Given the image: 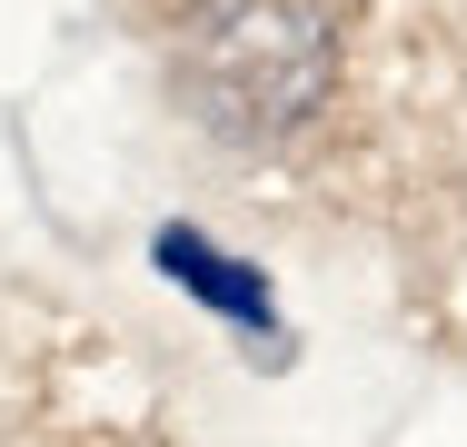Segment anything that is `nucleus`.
<instances>
[{
	"label": "nucleus",
	"instance_id": "obj_1",
	"mask_svg": "<svg viewBox=\"0 0 467 447\" xmlns=\"http://www.w3.org/2000/svg\"><path fill=\"white\" fill-rule=\"evenodd\" d=\"M180 80L219 130H288L328 80V40L298 0H219L189 30Z\"/></svg>",
	"mask_w": 467,
	"mask_h": 447
}]
</instances>
